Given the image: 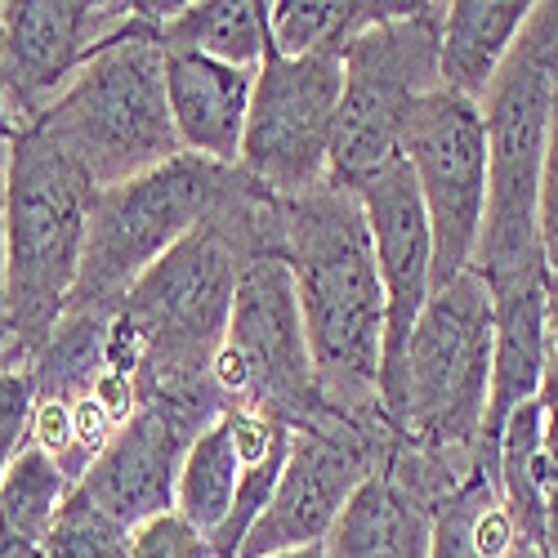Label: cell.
Here are the masks:
<instances>
[{"mask_svg": "<svg viewBox=\"0 0 558 558\" xmlns=\"http://www.w3.org/2000/svg\"><path fill=\"white\" fill-rule=\"evenodd\" d=\"M161 45L259 72L268 54V5L264 0H197L161 27Z\"/></svg>", "mask_w": 558, "mask_h": 558, "instance_id": "44dd1931", "label": "cell"}, {"mask_svg": "<svg viewBox=\"0 0 558 558\" xmlns=\"http://www.w3.org/2000/svg\"><path fill=\"white\" fill-rule=\"evenodd\" d=\"M514 523L500 500L496 470H474L438 509L429 527V558H509Z\"/></svg>", "mask_w": 558, "mask_h": 558, "instance_id": "ffe728a7", "label": "cell"}, {"mask_svg": "<svg viewBox=\"0 0 558 558\" xmlns=\"http://www.w3.org/2000/svg\"><path fill=\"white\" fill-rule=\"evenodd\" d=\"M509 558H549V554H545L541 545H519V541H514V549H509Z\"/></svg>", "mask_w": 558, "mask_h": 558, "instance_id": "d6a6232c", "label": "cell"}, {"mask_svg": "<svg viewBox=\"0 0 558 558\" xmlns=\"http://www.w3.org/2000/svg\"><path fill=\"white\" fill-rule=\"evenodd\" d=\"M0 40H5V0H0Z\"/></svg>", "mask_w": 558, "mask_h": 558, "instance_id": "e575fe53", "label": "cell"}, {"mask_svg": "<svg viewBox=\"0 0 558 558\" xmlns=\"http://www.w3.org/2000/svg\"><path fill=\"white\" fill-rule=\"evenodd\" d=\"M0 558H45V549L27 545V541H14V536H0Z\"/></svg>", "mask_w": 558, "mask_h": 558, "instance_id": "1f68e13d", "label": "cell"}, {"mask_svg": "<svg viewBox=\"0 0 558 558\" xmlns=\"http://www.w3.org/2000/svg\"><path fill=\"white\" fill-rule=\"evenodd\" d=\"M72 483L40 447H23L0 474V536L45 545Z\"/></svg>", "mask_w": 558, "mask_h": 558, "instance_id": "603a6c76", "label": "cell"}, {"mask_svg": "<svg viewBox=\"0 0 558 558\" xmlns=\"http://www.w3.org/2000/svg\"><path fill=\"white\" fill-rule=\"evenodd\" d=\"M130 558H219L210 536H202L183 514H161L130 536Z\"/></svg>", "mask_w": 558, "mask_h": 558, "instance_id": "484cf974", "label": "cell"}, {"mask_svg": "<svg viewBox=\"0 0 558 558\" xmlns=\"http://www.w3.org/2000/svg\"><path fill=\"white\" fill-rule=\"evenodd\" d=\"M545 554L558 558V411L545 421Z\"/></svg>", "mask_w": 558, "mask_h": 558, "instance_id": "83f0119b", "label": "cell"}, {"mask_svg": "<svg viewBox=\"0 0 558 558\" xmlns=\"http://www.w3.org/2000/svg\"><path fill=\"white\" fill-rule=\"evenodd\" d=\"M10 153H14V125L0 108V193H5V179H10Z\"/></svg>", "mask_w": 558, "mask_h": 558, "instance_id": "f546056e", "label": "cell"}, {"mask_svg": "<svg viewBox=\"0 0 558 558\" xmlns=\"http://www.w3.org/2000/svg\"><path fill=\"white\" fill-rule=\"evenodd\" d=\"M130 536L134 532L125 523H117L81 487H72L40 549L45 558H130Z\"/></svg>", "mask_w": 558, "mask_h": 558, "instance_id": "cb8c5ba5", "label": "cell"}, {"mask_svg": "<svg viewBox=\"0 0 558 558\" xmlns=\"http://www.w3.org/2000/svg\"><path fill=\"white\" fill-rule=\"evenodd\" d=\"M492 308H496V340H492V393H487L483 456L496 464V442H500L505 421L523 402L541 398V385H545V277L496 291Z\"/></svg>", "mask_w": 558, "mask_h": 558, "instance_id": "2e32d148", "label": "cell"}, {"mask_svg": "<svg viewBox=\"0 0 558 558\" xmlns=\"http://www.w3.org/2000/svg\"><path fill=\"white\" fill-rule=\"evenodd\" d=\"M558 89V0L536 5L500 76L483 95L487 125V219L478 277L487 291H509L545 277L541 255V170Z\"/></svg>", "mask_w": 558, "mask_h": 558, "instance_id": "3957f363", "label": "cell"}, {"mask_svg": "<svg viewBox=\"0 0 558 558\" xmlns=\"http://www.w3.org/2000/svg\"><path fill=\"white\" fill-rule=\"evenodd\" d=\"M496 308L478 268L434 291L398 362L380 376V411L389 429L429 460L460 474L496 470L483 456L492 393Z\"/></svg>", "mask_w": 558, "mask_h": 558, "instance_id": "7a4b0ae2", "label": "cell"}, {"mask_svg": "<svg viewBox=\"0 0 558 558\" xmlns=\"http://www.w3.org/2000/svg\"><path fill=\"white\" fill-rule=\"evenodd\" d=\"M340 54H264L238 170L259 193L291 202L331 183V138L340 112Z\"/></svg>", "mask_w": 558, "mask_h": 558, "instance_id": "9c48e42d", "label": "cell"}, {"mask_svg": "<svg viewBox=\"0 0 558 558\" xmlns=\"http://www.w3.org/2000/svg\"><path fill=\"white\" fill-rule=\"evenodd\" d=\"M545 421H549L545 398H532L509 415L496 442V483L509 509V523H514V541L541 549H545Z\"/></svg>", "mask_w": 558, "mask_h": 558, "instance_id": "d6986e66", "label": "cell"}, {"mask_svg": "<svg viewBox=\"0 0 558 558\" xmlns=\"http://www.w3.org/2000/svg\"><path fill=\"white\" fill-rule=\"evenodd\" d=\"M277 558H327V549L313 545V549H295V554H277Z\"/></svg>", "mask_w": 558, "mask_h": 558, "instance_id": "836d02e7", "label": "cell"}, {"mask_svg": "<svg viewBox=\"0 0 558 558\" xmlns=\"http://www.w3.org/2000/svg\"><path fill=\"white\" fill-rule=\"evenodd\" d=\"M238 487H242V456L232 442L228 421H215L189 451L179 470V487H174V514L189 519L202 536H219L232 505H238Z\"/></svg>", "mask_w": 558, "mask_h": 558, "instance_id": "7402d4cb", "label": "cell"}, {"mask_svg": "<svg viewBox=\"0 0 558 558\" xmlns=\"http://www.w3.org/2000/svg\"><path fill=\"white\" fill-rule=\"evenodd\" d=\"M32 130L68 153L95 189H117L183 157L166 99L161 27L144 23L130 5V23L72 76Z\"/></svg>", "mask_w": 558, "mask_h": 558, "instance_id": "5b68a950", "label": "cell"}, {"mask_svg": "<svg viewBox=\"0 0 558 558\" xmlns=\"http://www.w3.org/2000/svg\"><path fill=\"white\" fill-rule=\"evenodd\" d=\"M541 255H545V272L558 277V89H554L545 170H541Z\"/></svg>", "mask_w": 558, "mask_h": 558, "instance_id": "4316f807", "label": "cell"}, {"mask_svg": "<svg viewBox=\"0 0 558 558\" xmlns=\"http://www.w3.org/2000/svg\"><path fill=\"white\" fill-rule=\"evenodd\" d=\"M215 421H223V407L206 398H144L89 464L81 492L130 532L170 514L183 460Z\"/></svg>", "mask_w": 558, "mask_h": 558, "instance_id": "4fadbf2b", "label": "cell"}, {"mask_svg": "<svg viewBox=\"0 0 558 558\" xmlns=\"http://www.w3.org/2000/svg\"><path fill=\"white\" fill-rule=\"evenodd\" d=\"M95 197V179L45 134H14L5 179V336H0V366H32L63 322L81 277Z\"/></svg>", "mask_w": 558, "mask_h": 558, "instance_id": "277c9868", "label": "cell"}, {"mask_svg": "<svg viewBox=\"0 0 558 558\" xmlns=\"http://www.w3.org/2000/svg\"><path fill=\"white\" fill-rule=\"evenodd\" d=\"M442 10L434 0H407L402 14L366 27L340 54L344 89L331 138V179L357 189L376 170L402 161V134L411 112L442 89L438 36Z\"/></svg>", "mask_w": 558, "mask_h": 558, "instance_id": "52a82bcc", "label": "cell"}, {"mask_svg": "<svg viewBox=\"0 0 558 558\" xmlns=\"http://www.w3.org/2000/svg\"><path fill=\"white\" fill-rule=\"evenodd\" d=\"M130 23V0L89 5V0H5V40H0V108L14 134L32 130L72 76Z\"/></svg>", "mask_w": 558, "mask_h": 558, "instance_id": "7c38bea8", "label": "cell"}, {"mask_svg": "<svg viewBox=\"0 0 558 558\" xmlns=\"http://www.w3.org/2000/svg\"><path fill=\"white\" fill-rule=\"evenodd\" d=\"M210 376L228 411H255L287 429H304L331 411L317 393L295 277L282 255L246 259Z\"/></svg>", "mask_w": 558, "mask_h": 558, "instance_id": "ba28073f", "label": "cell"}, {"mask_svg": "<svg viewBox=\"0 0 558 558\" xmlns=\"http://www.w3.org/2000/svg\"><path fill=\"white\" fill-rule=\"evenodd\" d=\"M541 398L549 411H558V277L545 272V385Z\"/></svg>", "mask_w": 558, "mask_h": 558, "instance_id": "f1b7e54d", "label": "cell"}, {"mask_svg": "<svg viewBox=\"0 0 558 558\" xmlns=\"http://www.w3.org/2000/svg\"><path fill=\"white\" fill-rule=\"evenodd\" d=\"M0 336H5V193H0Z\"/></svg>", "mask_w": 558, "mask_h": 558, "instance_id": "4dcf8cb0", "label": "cell"}, {"mask_svg": "<svg viewBox=\"0 0 558 558\" xmlns=\"http://www.w3.org/2000/svg\"><path fill=\"white\" fill-rule=\"evenodd\" d=\"M36 425V380L27 366H0V474L5 464L32 447Z\"/></svg>", "mask_w": 558, "mask_h": 558, "instance_id": "d4e9b609", "label": "cell"}, {"mask_svg": "<svg viewBox=\"0 0 558 558\" xmlns=\"http://www.w3.org/2000/svg\"><path fill=\"white\" fill-rule=\"evenodd\" d=\"M277 255L295 277L322 402L353 421L385 415V287L357 193L331 179L304 197L282 202Z\"/></svg>", "mask_w": 558, "mask_h": 558, "instance_id": "6da1fadb", "label": "cell"}, {"mask_svg": "<svg viewBox=\"0 0 558 558\" xmlns=\"http://www.w3.org/2000/svg\"><path fill=\"white\" fill-rule=\"evenodd\" d=\"M393 429L385 415H317L313 425L291 429V456L272 505L251 527L238 558H277L327 545L353 492L380 470L389 456Z\"/></svg>", "mask_w": 558, "mask_h": 558, "instance_id": "30bf717a", "label": "cell"}, {"mask_svg": "<svg viewBox=\"0 0 558 558\" xmlns=\"http://www.w3.org/2000/svg\"><path fill=\"white\" fill-rule=\"evenodd\" d=\"M251 95H255L251 68H228L197 50L166 45V99H170L179 148L189 157L238 166Z\"/></svg>", "mask_w": 558, "mask_h": 558, "instance_id": "9a60e30c", "label": "cell"}, {"mask_svg": "<svg viewBox=\"0 0 558 558\" xmlns=\"http://www.w3.org/2000/svg\"><path fill=\"white\" fill-rule=\"evenodd\" d=\"M532 10L536 5H523V0H456V5H447L438 36L442 89L470 104H483L509 50L519 45Z\"/></svg>", "mask_w": 558, "mask_h": 558, "instance_id": "ac0fdd59", "label": "cell"}, {"mask_svg": "<svg viewBox=\"0 0 558 558\" xmlns=\"http://www.w3.org/2000/svg\"><path fill=\"white\" fill-rule=\"evenodd\" d=\"M242 189L246 174L238 166H215L189 153L117 189H99L68 308H121L138 277L189 232L210 223Z\"/></svg>", "mask_w": 558, "mask_h": 558, "instance_id": "8992f818", "label": "cell"}, {"mask_svg": "<svg viewBox=\"0 0 558 558\" xmlns=\"http://www.w3.org/2000/svg\"><path fill=\"white\" fill-rule=\"evenodd\" d=\"M402 161L421 183V202L434 232V291L470 272L487 219V125L483 108L434 89L411 112Z\"/></svg>", "mask_w": 558, "mask_h": 558, "instance_id": "8fae6325", "label": "cell"}, {"mask_svg": "<svg viewBox=\"0 0 558 558\" xmlns=\"http://www.w3.org/2000/svg\"><path fill=\"white\" fill-rule=\"evenodd\" d=\"M357 202L376 242V268L385 287V357L380 376L398 362L425 304L434 300V232L407 161H393L357 183Z\"/></svg>", "mask_w": 558, "mask_h": 558, "instance_id": "5bb4252c", "label": "cell"}, {"mask_svg": "<svg viewBox=\"0 0 558 558\" xmlns=\"http://www.w3.org/2000/svg\"><path fill=\"white\" fill-rule=\"evenodd\" d=\"M434 505L398 474L376 470L344 505L327 536V558H429Z\"/></svg>", "mask_w": 558, "mask_h": 558, "instance_id": "e0dca14e", "label": "cell"}]
</instances>
